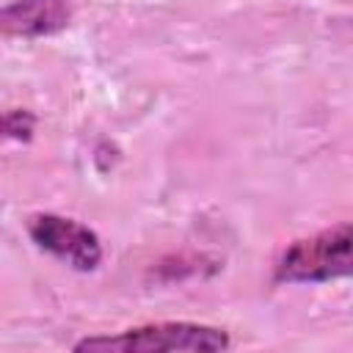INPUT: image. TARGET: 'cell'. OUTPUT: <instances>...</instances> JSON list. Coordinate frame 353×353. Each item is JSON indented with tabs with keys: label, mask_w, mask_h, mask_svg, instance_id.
Returning a JSON list of instances; mask_svg holds the SVG:
<instances>
[{
	"label": "cell",
	"mask_w": 353,
	"mask_h": 353,
	"mask_svg": "<svg viewBox=\"0 0 353 353\" xmlns=\"http://www.w3.org/2000/svg\"><path fill=\"white\" fill-rule=\"evenodd\" d=\"M229 336L221 328L199 323H152L127 328L119 336H91L74 345V350H119V353H163V350H226Z\"/></svg>",
	"instance_id": "1"
},
{
	"label": "cell",
	"mask_w": 353,
	"mask_h": 353,
	"mask_svg": "<svg viewBox=\"0 0 353 353\" xmlns=\"http://www.w3.org/2000/svg\"><path fill=\"white\" fill-rule=\"evenodd\" d=\"M350 243V223H339L334 229L292 243L276 265V281H328L347 276Z\"/></svg>",
	"instance_id": "2"
},
{
	"label": "cell",
	"mask_w": 353,
	"mask_h": 353,
	"mask_svg": "<svg viewBox=\"0 0 353 353\" xmlns=\"http://www.w3.org/2000/svg\"><path fill=\"white\" fill-rule=\"evenodd\" d=\"M28 232L39 248L50 251L74 270H94L102 259L99 237L77 221L61 215H36L28 223Z\"/></svg>",
	"instance_id": "3"
},
{
	"label": "cell",
	"mask_w": 353,
	"mask_h": 353,
	"mask_svg": "<svg viewBox=\"0 0 353 353\" xmlns=\"http://www.w3.org/2000/svg\"><path fill=\"white\" fill-rule=\"evenodd\" d=\"M72 19L69 0H14L0 6V39H36L58 33Z\"/></svg>",
	"instance_id": "4"
},
{
	"label": "cell",
	"mask_w": 353,
	"mask_h": 353,
	"mask_svg": "<svg viewBox=\"0 0 353 353\" xmlns=\"http://www.w3.org/2000/svg\"><path fill=\"white\" fill-rule=\"evenodd\" d=\"M33 127H36V119L28 110H3L0 113V141H28Z\"/></svg>",
	"instance_id": "5"
}]
</instances>
